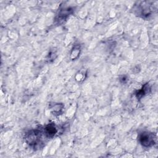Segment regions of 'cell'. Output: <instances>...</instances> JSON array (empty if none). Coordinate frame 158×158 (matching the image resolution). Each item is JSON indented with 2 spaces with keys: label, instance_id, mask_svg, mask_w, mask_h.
Returning <instances> with one entry per match:
<instances>
[{
  "label": "cell",
  "instance_id": "cell-1",
  "mask_svg": "<svg viewBox=\"0 0 158 158\" xmlns=\"http://www.w3.org/2000/svg\"><path fill=\"white\" fill-rule=\"evenodd\" d=\"M44 136L47 137L43 130H41L39 129H35L29 131L26 134L25 138L28 144L31 146H36L43 143V138Z\"/></svg>",
  "mask_w": 158,
  "mask_h": 158
},
{
  "label": "cell",
  "instance_id": "cell-2",
  "mask_svg": "<svg viewBox=\"0 0 158 158\" xmlns=\"http://www.w3.org/2000/svg\"><path fill=\"white\" fill-rule=\"evenodd\" d=\"M139 141L144 147H150L154 144L156 137L152 133L144 131L139 135Z\"/></svg>",
  "mask_w": 158,
  "mask_h": 158
},
{
  "label": "cell",
  "instance_id": "cell-3",
  "mask_svg": "<svg viewBox=\"0 0 158 158\" xmlns=\"http://www.w3.org/2000/svg\"><path fill=\"white\" fill-rule=\"evenodd\" d=\"M73 12V9H71L70 7H67L59 11V14L57 16L56 20L59 23H62L70 15V14H72Z\"/></svg>",
  "mask_w": 158,
  "mask_h": 158
},
{
  "label": "cell",
  "instance_id": "cell-4",
  "mask_svg": "<svg viewBox=\"0 0 158 158\" xmlns=\"http://www.w3.org/2000/svg\"><path fill=\"white\" fill-rule=\"evenodd\" d=\"M43 130L45 135H46V136L48 138L53 137L58 132L57 128L52 123L48 124Z\"/></svg>",
  "mask_w": 158,
  "mask_h": 158
},
{
  "label": "cell",
  "instance_id": "cell-5",
  "mask_svg": "<svg viewBox=\"0 0 158 158\" xmlns=\"http://www.w3.org/2000/svg\"><path fill=\"white\" fill-rule=\"evenodd\" d=\"M64 106L61 104V103H57L54 104L51 107V112L55 115H59L61 114V113L63 111Z\"/></svg>",
  "mask_w": 158,
  "mask_h": 158
},
{
  "label": "cell",
  "instance_id": "cell-6",
  "mask_svg": "<svg viewBox=\"0 0 158 158\" xmlns=\"http://www.w3.org/2000/svg\"><path fill=\"white\" fill-rule=\"evenodd\" d=\"M80 50H81V48H80V46H78V45L75 46L71 51V54H70L71 59H75L76 58H77L78 57V56L80 55Z\"/></svg>",
  "mask_w": 158,
  "mask_h": 158
},
{
  "label": "cell",
  "instance_id": "cell-7",
  "mask_svg": "<svg viewBox=\"0 0 158 158\" xmlns=\"http://www.w3.org/2000/svg\"><path fill=\"white\" fill-rule=\"evenodd\" d=\"M86 72L85 70L83 69V70H81L80 72H78L77 75H76V77H75V78H76V80L78 81H83V80H85V77H86Z\"/></svg>",
  "mask_w": 158,
  "mask_h": 158
}]
</instances>
